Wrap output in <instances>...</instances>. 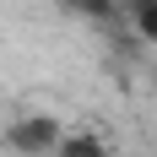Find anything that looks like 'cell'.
Returning <instances> with one entry per match:
<instances>
[{"instance_id":"obj_1","label":"cell","mask_w":157,"mask_h":157,"mask_svg":"<svg viewBox=\"0 0 157 157\" xmlns=\"http://www.w3.org/2000/svg\"><path fill=\"white\" fill-rule=\"evenodd\" d=\"M60 136L65 125L54 119V114H22L11 130H6V141H11V152L22 157H44V152H60Z\"/></svg>"},{"instance_id":"obj_2","label":"cell","mask_w":157,"mask_h":157,"mask_svg":"<svg viewBox=\"0 0 157 157\" xmlns=\"http://www.w3.org/2000/svg\"><path fill=\"white\" fill-rule=\"evenodd\" d=\"M54 157H114V146L103 136H92V130H65Z\"/></svg>"},{"instance_id":"obj_3","label":"cell","mask_w":157,"mask_h":157,"mask_svg":"<svg viewBox=\"0 0 157 157\" xmlns=\"http://www.w3.org/2000/svg\"><path fill=\"white\" fill-rule=\"evenodd\" d=\"M125 22L141 44H157V0H125Z\"/></svg>"},{"instance_id":"obj_4","label":"cell","mask_w":157,"mask_h":157,"mask_svg":"<svg viewBox=\"0 0 157 157\" xmlns=\"http://www.w3.org/2000/svg\"><path fill=\"white\" fill-rule=\"evenodd\" d=\"M60 11L87 16V22H114V16L125 11V0H60Z\"/></svg>"}]
</instances>
